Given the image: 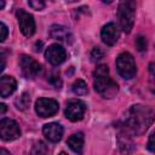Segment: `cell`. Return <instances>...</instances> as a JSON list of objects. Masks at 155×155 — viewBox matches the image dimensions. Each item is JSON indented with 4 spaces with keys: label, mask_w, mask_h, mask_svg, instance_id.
I'll return each instance as SVG.
<instances>
[{
    "label": "cell",
    "mask_w": 155,
    "mask_h": 155,
    "mask_svg": "<svg viewBox=\"0 0 155 155\" xmlns=\"http://www.w3.org/2000/svg\"><path fill=\"white\" fill-rule=\"evenodd\" d=\"M28 5L34 10H42L45 7V2L42 0H31L28 1Z\"/></svg>",
    "instance_id": "44dd1931"
},
{
    "label": "cell",
    "mask_w": 155,
    "mask_h": 155,
    "mask_svg": "<svg viewBox=\"0 0 155 155\" xmlns=\"http://www.w3.org/2000/svg\"><path fill=\"white\" fill-rule=\"evenodd\" d=\"M0 30H1V35H0V41H4L7 36V27L5 25L4 22L0 23Z\"/></svg>",
    "instance_id": "603a6c76"
},
{
    "label": "cell",
    "mask_w": 155,
    "mask_h": 155,
    "mask_svg": "<svg viewBox=\"0 0 155 155\" xmlns=\"http://www.w3.org/2000/svg\"><path fill=\"white\" fill-rule=\"evenodd\" d=\"M16 16H17V19H18V25H19V29L22 31V34L27 38L31 36L34 33H35V21H34V17L24 11L23 8H18L17 12H16Z\"/></svg>",
    "instance_id": "5b68a950"
},
{
    "label": "cell",
    "mask_w": 155,
    "mask_h": 155,
    "mask_svg": "<svg viewBox=\"0 0 155 155\" xmlns=\"http://www.w3.org/2000/svg\"><path fill=\"white\" fill-rule=\"evenodd\" d=\"M136 16V4L133 1H122L117 8V17L120 22V27L125 33H130Z\"/></svg>",
    "instance_id": "3957f363"
},
{
    "label": "cell",
    "mask_w": 155,
    "mask_h": 155,
    "mask_svg": "<svg viewBox=\"0 0 155 155\" xmlns=\"http://www.w3.org/2000/svg\"><path fill=\"white\" fill-rule=\"evenodd\" d=\"M119 35H120V31L115 23H107L102 28V31H101L102 41L108 46L115 45L119 39Z\"/></svg>",
    "instance_id": "8fae6325"
},
{
    "label": "cell",
    "mask_w": 155,
    "mask_h": 155,
    "mask_svg": "<svg viewBox=\"0 0 155 155\" xmlns=\"http://www.w3.org/2000/svg\"><path fill=\"white\" fill-rule=\"evenodd\" d=\"M91 61L92 62H98L104 57V52L101 47H93V50L91 51Z\"/></svg>",
    "instance_id": "ac0fdd59"
},
{
    "label": "cell",
    "mask_w": 155,
    "mask_h": 155,
    "mask_svg": "<svg viewBox=\"0 0 155 155\" xmlns=\"http://www.w3.org/2000/svg\"><path fill=\"white\" fill-rule=\"evenodd\" d=\"M4 5H5V2H4V1H0V8H2Z\"/></svg>",
    "instance_id": "4316f807"
},
{
    "label": "cell",
    "mask_w": 155,
    "mask_h": 155,
    "mask_svg": "<svg viewBox=\"0 0 155 155\" xmlns=\"http://www.w3.org/2000/svg\"><path fill=\"white\" fill-rule=\"evenodd\" d=\"M59 155H67V154H65V153H63V151H62V153H61V154H59Z\"/></svg>",
    "instance_id": "83f0119b"
},
{
    "label": "cell",
    "mask_w": 155,
    "mask_h": 155,
    "mask_svg": "<svg viewBox=\"0 0 155 155\" xmlns=\"http://www.w3.org/2000/svg\"><path fill=\"white\" fill-rule=\"evenodd\" d=\"M42 133L46 137V139H48L52 143H57L61 140L63 136V127L58 122H50L44 126Z\"/></svg>",
    "instance_id": "7c38bea8"
},
{
    "label": "cell",
    "mask_w": 155,
    "mask_h": 155,
    "mask_svg": "<svg viewBox=\"0 0 155 155\" xmlns=\"http://www.w3.org/2000/svg\"><path fill=\"white\" fill-rule=\"evenodd\" d=\"M84 142H85L84 133H82V132H78V133L71 134V136L68 138L67 144L69 145V148H70L74 153L81 154V153H82V149H84Z\"/></svg>",
    "instance_id": "9a60e30c"
},
{
    "label": "cell",
    "mask_w": 155,
    "mask_h": 155,
    "mask_svg": "<svg viewBox=\"0 0 155 155\" xmlns=\"http://www.w3.org/2000/svg\"><path fill=\"white\" fill-rule=\"evenodd\" d=\"M0 108H1V115H2V114L5 113V110H6V107H5V104L1 103V104H0Z\"/></svg>",
    "instance_id": "484cf974"
},
{
    "label": "cell",
    "mask_w": 155,
    "mask_h": 155,
    "mask_svg": "<svg viewBox=\"0 0 155 155\" xmlns=\"http://www.w3.org/2000/svg\"><path fill=\"white\" fill-rule=\"evenodd\" d=\"M17 87V81L13 76L10 75H4L0 79V96L2 98L8 97L10 94H12L15 92Z\"/></svg>",
    "instance_id": "4fadbf2b"
},
{
    "label": "cell",
    "mask_w": 155,
    "mask_h": 155,
    "mask_svg": "<svg viewBox=\"0 0 155 155\" xmlns=\"http://www.w3.org/2000/svg\"><path fill=\"white\" fill-rule=\"evenodd\" d=\"M50 35L54 40L65 41V42L70 41V39H71V34L68 30V28H65L63 25H57V24H54L50 28Z\"/></svg>",
    "instance_id": "5bb4252c"
},
{
    "label": "cell",
    "mask_w": 155,
    "mask_h": 155,
    "mask_svg": "<svg viewBox=\"0 0 155 155\" xmlns=\"http://www.w3.org/2000/svg\"><path fill=\"white\" fill-rule=\"evenodd\" d=\"M59 109L58 102L52 98H39L35 102V111L41 117L53 116Z\"/></svg>",
    "instance_id": "8992f818"
},
{
    "label": "cell",
    "mask_w": 155,
    "mask_h": 155,
    "mask_svg": "<svg viewBox=\"0 0 155 155\" xmlns=\"http://www.w3.org/2000/svg\"><path fill=\"white\" fill-rule=\"evenodd\" d=\"M71 88H73V92H74L75 94H78V96H84V94H86L87 91H88L86 82H85L84 80H81V79L75 80V82L73 84Z\"/></svg>",
    "instance_id": "2e32d148"
},
{
    "label": "cell",
    "mask_w": 155,
    "mask_h": 155,
    "mask_svg": "<svg viewBox=\"0 0 155 155\" xmlns=\"http://www.w3.org/2000/svg\"><path fill=\"white\" fill-rule=\"evenodd\" d=\"M45 58L52 64V65H59L63 63L67 58V52L63 46L58 44H53L48 46L45 51Z\"/></svg>",
    "instance_id": "30bf717a"
},
{
    "label": "cell",
    "mask_w": 155,
    "mask_h": 155,
    "mask_svg": "<svg viewBox=\"0 0 155 155\" xmlns=\"http://www.w3.org/2000/svg\"><path fill=\"white\" fill-rule=\"evenodd\" d=\"M21 136L18 124L12 119H2L0 121V137L4 140H15Z\"/></svg>",
    "instance_id": "52a82bcc"
},
{
    "label": "cell",
    "mask_w": 155,
    "mask_h": 155,
    "mask_svg": "<svg viewBox=\"0 0 155 155\" xmlns=\"http://www.w3.org/2000/svg\"><path fill=\"white\" fill-rule=\"evenodd\" d=\"M149 73H150V86L151 90L155 92V63L149 64Z\"/></svg>",
    "instance_id": "ffe728a7"
},
{
    "label": "cell",
    "mask_w": 155,
    "mask_h": 155,
    "mask_svg": "<svg viewBox=\"0 0 155 155\" xmlns=\"http://www.w3.org/2000/svg\"><path fill=\"white\" fill-rule=\"evenodd\" d=\"M155 119V113L144 105H132L126 113L124 126L126 131L139 136L144 133Z\"/></svg>",
    "instance_id": "6da1fadb"
},
{
    "label": "cell",
    "mask_w": 155,
    "mask_h": 155,
    "mask_svg": "<svg viewBox=\"0 0 155 155\" xmlns=\"http://www.w3.org/2000/svg\"><path fill=\"white\" fill-rule=\"evenodd\" d=\"M86 111V105L80 99H70L67 103L64 114L70 121H79L84 117Z\"/></svg>",
    "instance_id": "9c48e42d"
},
{
    "label": "cell",
    "mask_w": 155,
    "mask_h": 155,
    "mask_svg": "<svg viewBox=\"0 0 155 155\" xmlns=\"http://www.w3.org/2000/svg\"><path fill=\"white\" fill-rule=\"evenodd\" d=\"M116 68L119 74L124 79H132L137 73V65L134 58L128 52H122L116 57Z\"/></svg>",
    "instance_id": "277c9868"
},
{
    "label": "cell",
    "mask_w": 155,
    "mask_h": 155,
    "mask_svg": "<svg viewBox=\"0 0 155 155\" xmlns=\"http://www.w3.org/2000/svg\"><path fill=\"white\" fill-rule=\"evenodd\" d=\"M19 65H21V70L22 74L28 78V79H33L35 78L38 74H40L41 71V65L39 62H36L33 57L27 56V54H22L19 58Z\"/></svg>",
    "instance_id": "ba28073f"
},
{
    "label": "cell",
    "mask_w": 155,
    "mask_h": 155,
    "mask_svg": "<svg viewBox=\"0 0 155 155\" xmlns=\"http://www.w3.org/2000/svg\"><path fill=\"white\" fill-rule=\"evenodd\" d=\"M29 102H30V97H29V94H28V93H22L21 97L17 98L15 103H16V105H17L18 109L24 110V109H27V107L29 105Z\"/></svg>",
    "instance_id": "e0dca14e"
},
{
    "label": "cell",
    "mask_w": 155,
    "mask_h": 155,
    "mask_svg": "<svg viewBox=\"0 0 155 155\" xmlns=\"http://www.w3.org/2000/svg\"><path fill=\"white\" fill-rule=\"evenodd\" d=\"M5 62H6V58H5V52H4V50L1 51V65H0V70L2 71L4 70V68H5Z\"/></svg>",
    "instance_id": "cb8c5ba5"
},
{
    "label": "cell",
    "mask_w": 155,
    "mask_h": 155,
    "mask_svg": "<svg viewBox=\"0 0 155 155\" xmlns=\"http://www.w3.org/2000/svg\"><path fill=\"white\" fill-rule=\"evenodd\" d=\"M136 47L138 48V51H144L147 50V39L142 35H139L136 39Z\"/></svg>",
    "instance_id": "d6986e66"
},
{
    "label": "cell",
    "mask_w": 155,
    "mask_h": 155,
    "mask_svg": "<svg viewBox=\"0 0 155 155\" xmlns=\"http://www.w3.org/2000/svg\"><path fill=\"white\" fill-rule=\"evenodd\" d=\"M0 155H11V154H10L6 149H1V150H0Z\"/></svg>",
    "instance_id": "d4e9b609"
},
{
    "label": "cell",
    "mask_w": 155,
    "mask_h": 155,
    "mask_svg": "<svg viewBox=\"0 0 155 155\" xmlns=\"http://www.w3.org/2000/svg\"><path fill=\"white\" fill-rule=\"evenodd\" d=\"M93 86L97 93L103 98H113L117 93V84L110 78L109 69L105 64H101L93 73Z\"/></svg>",
    "instance_id": "7a4b0ae2"
},
{
    "label": "cell",
    "mask_w": 155,
    "mask_h": 155,
    "mask_svg": "<svg viewBox=\"0 0 155 155\" xmlns=\"http://www.w3.org/2000/svg\"><path fill=\"white\" fill-rule=\"evenodd\" d=\"M147 148L150 150V151H155V131L150 134L149 137V140H148V145Z\"/></svg>",
    "instance_id": "7402d4cb"
}]
</instances>
